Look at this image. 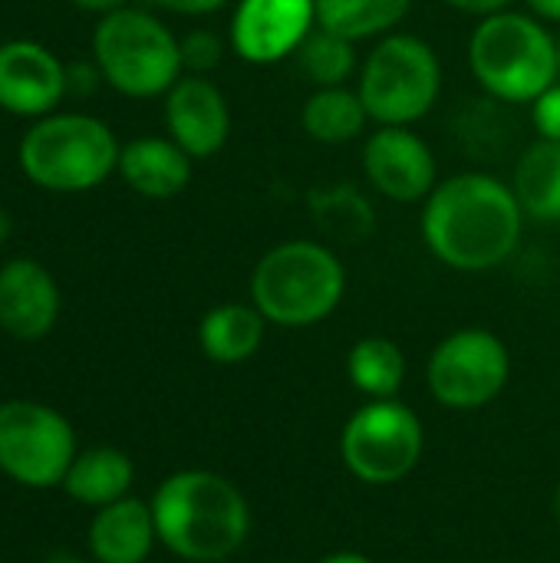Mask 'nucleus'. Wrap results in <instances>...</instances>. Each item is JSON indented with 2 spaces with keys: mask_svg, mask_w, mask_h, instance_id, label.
<instances>
[{
  "mask_svg": "<svg viewBox=\"0 0 560 563\" xmlns=\"http://www.w3.org/2000/svg\"><path fill=\"white\" fill-rule=\"evenodd\" d=\"M165 125L191 158H211L231 135V109L208 76L188 73L165 92Z\"/></svg>",
  "mask_w": 560,
  "mask_h": 563,
  "instance_id": "obj_14",
  "label": "nucleus"
},
{
  "mask_svg": "<svg viewBox=\"0 0 560 563\" xmlns=\"http://www.w3.org/2000/svg\"><path fill=\"white\" fill-rule=\"evenodd\" d=\"M155 544L158 531L152 505L132 495L106 508H96L86 531V548L96 563H145Z\"/></svg>",
  "mask_w": 560,
  "mask_h": 563,
  "instance_id": "obj_16",
  "label": "nucleus"
},
{
  "mask_svg": "<svg viewBox=\"0 0 560 563\" xmlns=\"http://www.w3.org/2000/svg\"><path fill=\"white\" fill-rule=\"evenodd\" d=\"M320 563H373L366 554H356V551H340V554H330Z\"/></svg>",
  "mask_w": 560,
  "mask_h": 563,
  "instance_id": "obj_32",
  "label": "nucleus"
},
{
  "mask_svg": "<svg viewBox=\"0 0 560 563\" xmlns=\"http://www.w3.org/2000/svg\"><path fill=\"white\" fill-rule=\"evenodd\" d=\"M152 3L162 7V10L182 13V16H208V13L224 10L231 0H152Z\"/></svg>",
  "mask_w": 560,
  "mask_h": 563,
  "instance_id": "obj_28",
  "label": "nucleus"
},
{
  "mask_svg": "<svg viewBox=\"0 0 560 563\" xmlns=\"http://www.w3.org/2000/svg\"><path fill=\"white\" fill-rule=\"evenodd\" d=\"M314 26V0H238L228 26V43L244 63L274 66L290 59Z\"/></svg>",
  "mask_w": 560,
  "mask_h": 563,
  "instance_id": "obj_11",
  "label": "nucleus"
},
{
  "mask_svg": "<svg viewBox=\"0 0 560 563\" xmlns=\"http://www.w3.org/2000/svg\"><path fill=\"white\" fill-rule=\"evenodd\" d=\"M221 56H224V40L215 30H191L182 40V63L195 76H205L208 69H215Z\"/></svg>",
  "mask_w": 560,
  "mask_h": 563,
  "instance_id": "obj_26",
  "label": "nucleus"
},
{
  "mask_svg": "<svg viewBox=\"0 0 560 563\" xmlns=\"http://www.w3.org/2000/svg\"><path fill=\"white\" fill-rule=\"evenodd\" d=\"M314 3H317V23L353 43L396 33V26L406 20L413 7V0H314Z\"/></svg>",
  "mask_w": 560,
  "mask_h": 563,
  "instance_id": "obj_22",
  "label": "nucleus"
},
{
  "mask_svg": "<svg viewBox=\"0 0 560 563\" xmlns=\"http://www.w3.org/2000/svg\"><path fill=\"white\" fill-rule=\"evenodd\" d=\"M59 317V287L53 274L30 261L13 257L0 267V330L13 340H43Z\"/></svg>",
  "mask_w": 560,
  "mask_h": 563,
  "instance_id": "obj_15",
  "label": "nucleus"
},
{
  "mask_svg": "<svg viewBox=\"0 0 560 563\" xmlns=\"http://www.w3.org/2000/svg\"><path fill=\"white\" fill-rule=\"evenodd\" d=\"M531 122L538 129V139L560 142V79L531 102Z\"/></svg>",
  "mask_w": 560,
  "mask_h": 563,
  "instance_id": "obj_27",
  "label": "nucleus"
},
{
  "mask_svg": "<svg viewBox=\"0 0 560 563\" xmlns=\"http://www.w3.org/2000/svg\"><path fill=\"white\" fill-rule=\"evenodd\" d=\"M347 376L370 399H396L406 379V356L389 336H363L347 356Z\"/></svg>",
  "mask_w": 560,
  "mask_h": 563,
  "instance_id": "obj_23",
  "label": "nucleus"
},
{
  "mask_svg": "<svg viewBox=\"0 0 560 563\" xmlns=\"http://www.w3.org/2000/svg\"><path fill=\"white\" fill-rule=\"evenodd\" d=\"M10 228H13V224H10V218H7V211L0 208V244H3L7 238H10Z\"/></svg>",
  "mask_w": 560,
  "mask_h": 563,
  "instance_id": "obj_33",
  "label": "nucleus"
},
{
  "mask_svg": "<svg viewBox=\"0 0 560 563\" xmlns=\"http://www.w3.org/2000/svg\"><path fill=\"white\" fill-rule=\"evenodd\" d=\"M528 13H535L545 23H560V0H525Z\"/></svg>",
  "mask_w": 560,
  "mask_h": 563,
  "instance_id": "obj_30",
  "label": "nucleus"
},
{
  "mask_svg": "<svg viewBox=\"0 0 560 563\" xmlns=\"http://www.w3.org/2000/svg\"><path fill=\"white\" fill-rule=\"evenodd\" d=\"M69 89L66 66L33 40L0 43V109L10 115H46Z\"/></svg>",
  "mask_w": 560,
  "mask_h": 563,
  "instance_id": "obj_13",
  "label": "nucleus"
},
{
  "mask_svg": "<svg viewBox=\"0 0 560 563\" xmlns=\"http://www.w3.org/2000/svg\"><path fill=\"white\" fill-rule=\"evenodd\" d=\"M422 241L436 261L462 274L505 264L525 231V211L502 178L462 172L442 178L422 201Z\"/></svg>",
  "mask_w": 560,
  "mask_h": 563,
  "instance_id": "obj_1",
  "label": "nucleus"
},
{
  "mask_svg": "<svg viewBox=\"0 0 560 563\" xmlns=\"http://www.w3.org/2000/svg\"><path fill=\"white\" fill-rule=\"evenodd\" d=\"M558 73H560V36H558Z\"/></svg>",
  "mask_w": 560,
  "mask_h": 563,
  "instance_id": "obj_36",
  "label": "nucleus"
},
{
  "mask_svg": "<svg viewBox=\"0 0 560 563\" xmlns=\"http://www.w3.org/2000/svg\"><path fill=\"white\" fill-rule=\"evenodd\" d=\"M310 218L340 241H363L376 228V211L356 185H327L307 195Z\"/></svg>",
  "mask_w": 560,
  "mask_h": 563,
  "instance_id": "obj_24",
  "label": "nucleus"
},
{
  "mask_svg": "<svg viewBox=\"0 0 560 563\" xmlns=\"http://www.w3.org/2000/svg\"><path fill=\"white\" fill-rule=\"evenodd\" d=\"M119 142L106 122L83 112L43 115L20 142L23 175L59 195L99 188L119 168Z\"/></svg>",
  "mask_w": 560,
  "mask_h": 563,
  "instance_id": "obj_5",
  "label": "nucleus"
},
{
  "mask_svg": "<svg viewBox=\"0 0 560 563\" xmlns=\"http://www.w3.org/2000/svg\"><path fill=\"white\" fill-rule=\"evenodd\" d=\"M376 125H416L442 92V63L416 33H386L360 63L356 82Z\"/></svg>",
  "mask_w": 560,
  "mask_h": 563,
  "instance_id": "obj_7",
  "label": "nucleus"
},
{
  "mask_svg": "<svg viewBox=\"0 0 560 563\" xmlns=\"http://www.w3.org/2000/svg\"><path fill=\"white\" fill-rule=\"evenodd\" d=\"M69 3H76L79 10H89V13H102V16L129 7V0H69Z\"/></svg>",
  "mask_w": 560,
  "mask_h": 563,
  "instance_id": "obj_31",
  "label": "nucleus"
},
{
  "mask_svg": "<svg viewBox=\"0 0 560 563\" xmlns=\"http://www.w3.org/2000/svg\"><path fill=\"white\" fill-rule=\"evenodd\" d=\"M149 505L158 544L188 563L228 561L251 531L244 495L215 472H175L155 488Z\"/></svg>",
  "mask_w": 560,
  "mask_h": 563,
  "instance_id": "obj_2",
  "label": "nucleus"
},
{
  "mask_svg": "<svg viewBox=\"0 0 560 563\" xmlns=\"http://www.w3.org/2000/svg\"><path fill=\"white\" fill-rule=\"evenodd\" d=\"M264 330H267V320L254 303H221L201 317L198 343L211 363L238 366L261 350Z\"/></svg>",
  "mask_w": 560,
  "mask_h": 563,
  "instance_id": "obj_19",
  "label": "nucleus"
},
{
  "mask_svg": "<svg viewBox=\"0 0 560 563\" xmlns=\"http://www.w3.org/2000/svg\"><path fill=\"white\" fill-rule=\"evenodd\" d=\"M99 76L122 96L152 99L165 96L182 76V40L152 13L125 7L106 13L92 33Z\"/></svg>",
  "mask_w": 560,
  "mask_h": 563,
  "instance_id": "obj_6",
  "label": "nucleus"
},
{
  "mask_svg": "<svg viewBox=\"0 0 560 563\" xmlns=\"http://www.w3.org/2000/svg\"><path fill=\"white\" fill-rule=\"evenodd\" d=\"M347 294V267L323 241L297 238L274 244L251 274V303L267 323L304 330L323 323Z\"/></svg>",
  "mask_w": 560,
  "mask_h": 563,
  "instance_id": "obj_4",
  "label": "nucleus"
},
{
  "mask_svg": "<svg viewBox=\"0 0 560 563\" xmlns=\"http://www.w3.org/2000/svg\"><path fill=\"white\" fill-rule=\"evenodd\" d=\"M426 432L419 416L396 399H370L350 416L340 435V455L353 478L366 485L403 482L422 459Z\"/></svg>",
  "mask_w": 560,
  "mask_h": 563,
  "instance_id": "obj_9",
  "label": "nucleus"
},
{
  "mask_svg": "<svg viewBox=\"0 0 560 563\" xmlns=\"http://www.w3.org/2000/svg\"><path fill=\"white\" fill-rule=\"evenodd\" d=\"M370 122L373 119L366 112L360 89H350V86H320L307 96V102L300 109L304 132L320 145L356 142Z\"/></svg>",
  "mask_w": 560,
  "mask_h": 563,
  "instance_id": "obj_20",
  "label": "nucleus"
},
{
  "mask_svg": "<svg viewBox=\"0 0 560 563\" xmlns=\"http://www.w3.org/2000/svg\"><path fill=\"white\" fill-rule=\"evenodd\" d=\"M554 515H558V521H560V485H558V492H554Z\"/></svg>",
  "mask_w": 560,
  "mask_h": 563,
  "instance_id": "obj_35",
  "label": "nucleus"
},
{
  "mask_svg": "<svg viewBox=\"0 0 560 563\" xmlns=\"http://www.w3.org/2000/svg\"><path fill=\"white\" fill-rule=\"evenodd\" d=\"M512 376V356L502 336L482 327L449 333L429 356V389L446 409H482L502 396Z\"/></svg>",
  "mask_w": 560,
  "mask_h": 563,
  "instance_id": "obj_10",
  "label": "nucleus"
},
{
  "mask_svg": "<svg viewBox=\"0 0 560 563\" xmlns=\"http://www.w3.org/2000/svg\"><path fill=\"white\" fill-rule=\"evenodd\" d=\"M53 563H96V561H79V558H59V561Z\"/></svg>",
  "mask_w": 560,
  "mask_h": 563,
  "instance_id": "obj_34",
  "label": "nucleus"
},
{
  "mask_svg": "<svg viewBox=\"0 0 560 563\" xmlns=\"http://www.w3.org/2000/svg\"><path fill=\"white\" fill-rule=\"evenodd\" d=\"M76 429L69 419L33 399L0 402V475L43 492L59 488L76 459Z\"/></svg>",
  "mask_w": 560,
  "mask_h": 563,
  "instance_id": "obj_8",
  "label": "nucleus"
},
{
  "mask_svg": "<svg viewBox=\"0 0 560 563\" xmlns=\"http://www.w3.org/2000/svg\"><path fill=\"white\" fill-rule=\"evenodd\" d=\"M366 185L399 205L426 201L439 185L436 155L413 125H376L363 142Z\"/></svg>",
  "mask_w": 560,
  "mask_h": 563,
  "instance_id": "obj_12",
  "label": "nucleus"
},
{
  "mask_svg": "<svg viewBox=\"0 0 560 563\" xmlns=\"http://www.w3.org/2000/svg\"><path fill=\"white\" fill-rule=\"evenodd\" d=\"M300 73L320 89V86H347V79L360 69L356 59V43L327 30V26H314L310 36L300 43V49L294 53Z\"/></svg>",
  "mask_w": 560,
  "mask_h": 563,
  "instance_id": "obj_25",
  "label": "nucleus"
},
{
  "mask_svg": "<svg viewBox=\"0 0 560 563\" xmlns=\"http://www.w3.org/2000/svg\"><path fill=\"white\" fill-rule=\"evenodd\" d=\"M469 69L498 102L531 106L560 79L558 36L545 20L525 10L482 16L469 36Z\"/></svg>",
  "mask_w": 560,
  "mask_h": 563,
  "instance_id": "obj_3",
  "label": "nucleus"
},
{
  "mask_svg": "<svg viewBox=\"0 0 560 563\" xmlns=\"http://www.w3.org/2000/svg\"><path fill=\"white\" fill-rule=\"evenodd\" d=\"M512 191L535 221H560V142L538 139L515 165Z\"/></svg>",
  "mask_w": 560,
  "mask_h": 563,
  "instance_id": "obj_21",
  "label": "nucleus"
},
{
  "mask_svg": "<svg viewBox=\"0 0 560 563\" xmlns=\"http://www.w3.org/2000/svg\"><path fill=\"white\" fill-rule=\"evenodd\" d=\"M446 7L459 10V13H469V16H492V13H502L512 7V0H442Z\"/></svg>",
  "mask_w": 560,
  "mask_h": 563,
  "instance_id": "obj_29",
  "label": "nucleus"
},
{
  "mask_svg": "<svg viewBox=\"0 0 560 563\" xmlns=\"http://www.w3.org/2000/svg\"><path fill=\"white\" fill-rule=\"evenodd\" d=\"M132 482H135L132 459L122 449L99 445V449L76 452V459H73V465H69V472H66L59 488L76 505H86V508L96 511V508H106L112 501L129 498Z\"/></svg>",
  "mask_w": 560,
  "mask_h": 563,
  "instance_id": "obj_18",
  "label": "nucleus"
},
{
  "mask_svg": "<svg viewBox=\"0 0 560 563\" xmlns=\"http://www.w3.org/2000/svg\"><path fill=\"white\" fill-rule=\"evenodd\" d=\"M116 172L135 195L162 201V198H175L188 188L191 155L172 139L145 135V139H132L129 145H122Z\"/></svg>",
  "mask_w": 560,
  "mask_h": 563,
  "instance_id": "obj_17",
  "label": "nucleus"
}]
</instances>
